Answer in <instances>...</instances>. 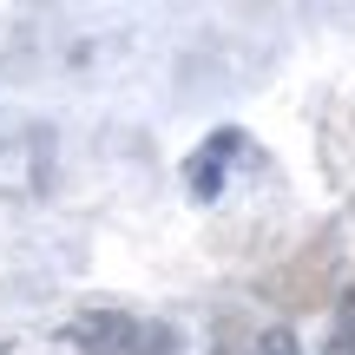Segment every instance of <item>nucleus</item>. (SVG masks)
I'll list each match as a JSON object with an SVG mask.
<instances>
[{"label":"nucleus","instance_id":"f257e3e1","mask_svg":"<svg viewBox=\"0 0 355 355\" xmlns=\"http://www.w3.org/2000/svg\"><path fill=\"white\" fill-rule=\"evenodd\" d=\"M336 263H343V250H336V237H322L316 250H303L283 270H270V277L257 283V296H270V303H283V309H316V303L336 296Z\"/></svg>","mask_w":355,"mask_h":355},{"label":"nucleus","instance_id":"f03ea898","mask_svg":"<svg viewBox=\"0 0 355 355\" xmlns=\"http://www.w3.org/2000/svg\"><path fill=\"white\" fill-rule=\"evenodd\" d=\"M132 329H139V316H119V309H86V316L66 322V343L79 355H125L132 349Z\"/></svg>","mask_w":355,"mask_h":355},{"label":"nucleus","instance_id":"7ed1b4c3","mask_svg":"<svg viewBox=\"0 0 355 355\" xmlns=\"http://www.w3.org/2000/svg\"><path fill=\"white\" fill-rule=\"evenodd\" d=\"M178 349H184V336H178L171 322H139L125 355H178Z\"/></svg>","mask_w":355,"mask_h":355},{"label":"nucleus","instance_id":"20e7f679","mask_svg":"<svg viewBox=\"0 0 355 355\" xmlns=\"http://www.w3.org/2000/svg\"><path fill=\"white\" fill-rule=\"evenodd\" d=\"M184 191H191V198H198V204H211V198H224V165H211V158H191V165H184Z\"/></svg>","mask_w":355,"mask_h":355},{"label":"nucleus","instance_id":"39448f33","mask_svg":"<svg viewBox=\"0 0 355 355\" xmlns=\"http://www.w3.org/2000/svg\"><path fill=\"white\" fill-rule=\"evenodd\" d=\"M336 355H355V290H336V336H329Z\"/></svg>","mask_w":355,"mask_h":355},{"label":"nucleus","instance_id":"423d86ee","mask_svg":"<svg viewBox=\"0 0 355 355\" xmlns=\"http://www.w3.org/2000/svg\"><path fill=\"white\" fill-rule=\"evenodd\" d=\"M250 355H303V349H296V329H283V322H277V329L257 336V349H250Z\"/></svg>","mask_w":355,"mask_h":355},{"label":"nucleus","instance_id":"0eeeda50","mask_svg":"<svg viewBox=\"0 0 355 355\" xmlns=\"http://www.w3.org/2000/svg\"><path fill=\"white\" fill-rule=\"evenodd\" d=\"M237 145H243V132H237V125H217V132H211V145H204V158H211V165H224Z\"/></svg>","mask_w":355,"mask_h":355},{"label":"nucleus","instance_id":"6e6552de","mask_svg":"<svg viewBox=\"0 0 355 355\" xmlns=\"http://www.w3.org/2000/svg\"><path fill=\"white\" fill-rule=\"evenodd\" d=\"M224 355H230V349H224Z\"/></svg>","mask_w":355,"mask_h":355}]
</instances>
